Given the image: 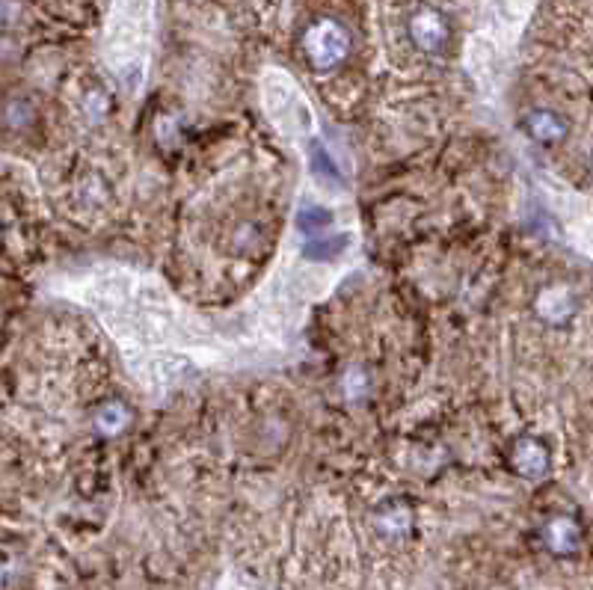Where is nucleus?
<instances>
[{"instance_id": "nucleus-1", "label": "nucleus", "mask_w": 593, "mask_h": 590, "mask_svg": "<svg viewBox=\"0 0 593 590\" xmlns=\"http://www.w3.org/2000/svg\"><path fill=\"white\" fill-rule=\"evenodd\" d=\"M303 45H306V57L312 60V66L318 72H327V69L339 66L350 51V39H347L344 27H339L336 21H318L306 33Z\"/></svg>"}, {"instance_id": "nucleus-2", "label": "nucleus", "mask_w": 593, "mask_h": 590, "mask_svg": "<svg viewBox=\"0 0 593 590\" xmlns=\"http://www.w3.org/2000/svg\"><path fill=\"white\" fill-rule=\"evenodd\" d=\"M510 463H513V469H516L522 478L540 481V478L549 472L552 457H549L546 442H540L537 436H522V439H516V445H513V451H510Z\"/></svg>"}, {"instance_id": "nucleus-3", "label": "nucleus", "mask_w": 593, "mask_h": 590, "mask_svg": "<svg viewBox=\"0 0 593 590\" xmlns=\"http://www.w3.org/2000/svg\"><path fill=\"white\" fill-rule=\"evenodd\" d=\"M543 540H546L549 552L570 558V555H576V552L582 549L585 531H582V525H579L573 516H552V519L543 525Z\"/></svg>"}, {"instance_id": "nucleus-4", "label": "nucleus", "mask_w": 593, "mask_h": 590, "mask_svg": "<svg viewBox=\"0 0 593 590\" xmlns=\"http://www.w3.org/2000/svg\"><path fill=\"white\" fill-rule=\"evenodd\" d=\"M522 125H525L528 137H531L534 143H540V146H558V143H564L567 134H570L567 119L558 116L555 110H531V113L525 116Z\"/></svg>"}, {"instance_id": "nucleus-5", "label": "nucleus", "mask_w": 593, "mask_h": 590, "mask_svg": "<svg viewBox=\"0 0 593 590\" xmlns=\"http://www.w3.org/2000/svg\"><path fill=\"white\" fill-rule=\"evenodd\" d=\"M410 33H413V42L427 54H439L442 45L448 42V27H445L442 15L436 9H422L410 21Z\"/></svg>"}, {"instance_id": "nucleus-6", "label": "nucleus", "mask_w": 593, "mask_h": 590, "mask_svg": "<svg viewBox=\"0 0 593 590\" xmlns=\"http://www.w3.org/2000/svg\"><path fill=\"white\" fill-rule=\"evenodd\" d=\"M576 309V300L570 294V288L564 285H552L537 297V315L549 324H564Z\"/></svg>"}, {"instance_id": "nucleus-7", "label": "nucleus", "mask_w": 593, "mask_h": 590, "mask_svg": "<svg viewBox=\"0 0 593 590\" xmlns=\"http://www.w3.org/2000/svg\"><path fill=\"white\" fill-rule=\"evenodd\" d=\"M0 119L9 128H27L36 119V110L27 98H6L3 107H0Z\"/></svg>"}, {"instance_id": "nucleus-8", "label": "nucleus", "mask_w": 593, "mask_h": 590, "mask_svg": "<svg viewBox=\"0 0 593 590\" xmlns=\"http://www.w3.org/2000/svg\"><path fill=\"white\" fill-rule=\"evenodd\" d=\"M297 226L306 232V235H318V232H327L333 226V214L327 208H318V205H306L300 211V220Z\"/></svg>"}, {"instance_id": "nucleus-9", "label": "nucleus", "mask_w": 593, "mask_h": 590, "mask_svg": "<svg viewBox=\"0 0 593 590\" xmlns=\"http://www.w3.org/2000/svg\"><path fill=\"white\" fill-rule=\"evenodd\" d=\"M128 422H131V416H128V410L122 404H104L98 410V416H95L98 430H104V433H119Z\"/></svg>"}, {"instance_id": "nucleus-10", "label": "nucleus", "mask_w": 593, "mask_h": 590, "mask_svg": "<svg viewBox=\"0 0 593 590\" xmlns=\"http://www.w3.org/2000/svg\"><path fill=\"white\" fill-rule=\"evenodd\" d=\"M347 247V238L344 235H336V238H321V241H312L303 253H306V258H318V261H324V258H336V255L341 253Z\"/></svg>"}, {"instance_id": "nucleus-11", "label": "nucleus", "mask_w": 593, "mask_h": 590, "mask_svg": "<svg viewBox=\"0 0 593 590\" xmlns=\"http://www.w3.org/2000/svg\"><path fill=\"white\" fill-rule=\"evenodd\" d=\"M312 164H315V169L324 175V178H333V181H341V172L339 167L330 161V155L324 152V149H312Z\"/></svg>"}, {"instance_id": "nucleus-12", "label": "nucleus", "mask_w": 593, "mask_h": 590, "mask_svg": "<svg viewBox=\"0 0 593 590\" xmlns=\"http://www.w3.org/2000/svg\"><path fill=\"white\" fill-rule=\"evenodd\" d=\"M591 172H593V158H591Z\"/></svg>"}]
</instances>
